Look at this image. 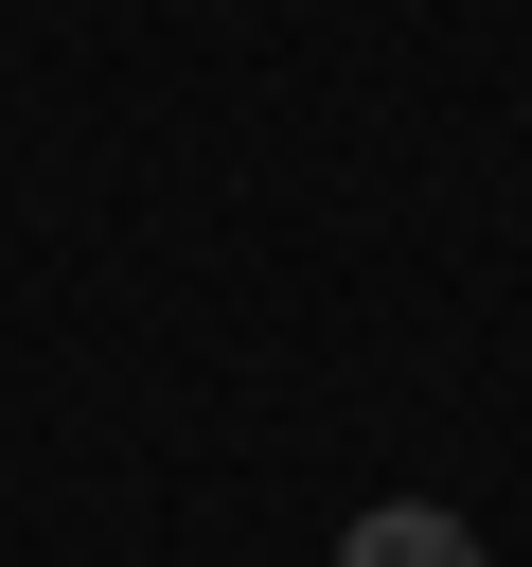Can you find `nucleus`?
I'll return each mask as SVG.
<instances>
[{
  "instance_id": "f257e3e1",
  "label": "nucleus",
  "mask_w": 532,
  "mask_h": 567,
  "mask_svg": "<svg viewBox=\"0 0 532 567\" xmlns=\"http://www.w3.org/2000/svg\"><path fill=\"white\" fill-rule=\"evenodd\" d=\"M337 567H497V549H479L443 496H372V514L337 532Z\"/></svg>"
}]
</instances>
